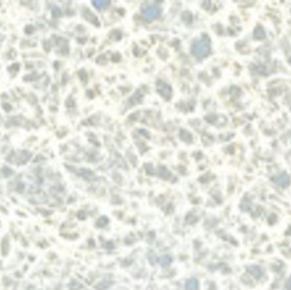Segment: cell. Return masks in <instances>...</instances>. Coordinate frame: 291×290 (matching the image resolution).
I'll return each mask as SVG.
<instances>
[{
	"label": "cell",
	"mask_w": 291,
	"mask_h": 290,
	"mask_svg": "<svg viewBox=\"0 0 291 290\" xmlns=\"http://www.w3.org/2000/svg\"><path fill=\"white\" fill-rule=\"evenodd\" d=\"M210 51L209 42L205 39H197L194 41L192 46V53L195 57L198 59H202L209 54Z\"/></svg>",
	"instance_id": "6da1fadb"
},
{
	"label": "cell",
	"mask_w": 291,
	"mask_h": 290,
	"mask_svg": "<svg viewBox=\"0 0 291 290\" xmlns=\"http://www.w3.org/2000/svg\"><path fill=\"white\" fill-rule=\"evenodd\" d=\"M158 262L161 266L166 267V266H169L171 264L172 258L169 255H162L158 259Z\"/></svg>",
	"instance_id": "277c9868"
},
{
	"label": "cell",
	"mask_w": 291,
	"mask_h": 290,
	"mask_svg": "<svg viewBox=\"0 0 291 290\" xmlns=\"http://www.w3.org/2000/svg\"><path fill=\"white\" fill-rule=\"evenodd\" d=\"M92 3L94 4V6L97 9H102L107 7L109 4V1H104V0H96V1H93Z\"/></svg>",
	"instance_id": "8992f818"
},
{
	"label": "cell",
	"mask_w": 291,
	"mask_h": 290,
	"mask_svg": "<svg viewBox=\"0 0 291 290\" xmlns=\"http://www.w3.org/2000/svg\"><path fill=\"white\" fill-rule=\"evenodd\" d=\"M277 183L279 186H286L289 184V177L286 174H281L277 178Z\"/></svg>",
	"instance_id": "5b68a950"
},
{
	"label": "cell",
	"mask_w": 291,
	"mask_h": 290,
	"mask_svg": "<svg viewBox=\"0 0 291 290\" xmlns=\"http://www.w3.org/2000/svg\"><path fill=\"white\" fill-rule=\"evenodd\" d=\"M199 283L196 278H190L186 282L185 288L186 290H198Z\"/></svg>",
	"instance_id": "3957f363"
},
{
	"label": "cell",
	"mask_w": 291,
	"mask_h": 290,
	"mask_svg": "<svg viewBox=\"0 0 291 290\" xmlns=\"http://www.w3.org/2000/svg\"><path fill=\"white\" fill-rule=\"evenodd\" d=\"M108 223V219L107 217H101L98 220L97 222V226L99 227H104L105 226H107Z\"/></svg>",
	"instance_id": "ba28073f"
},
{
	"label": "cell",
	"mask_w": 291,
	"mask_h": 290,
	"mask_svg": "<svg viewBox=\"0 0 291 290\" xmlns=\"http://www.w3.org/2000/svg\"><path fill=\"white\" fill-rule=\"evenodd\" d=\"M249 271H250V273H251L252 275H254L255 278L260 277V273H261L260 268H258V267H256V266H252V267H250V268L249 269Z\"/></svg>",
	"instance_id": "52a82bcc"
},
{
	"label": "cell",
	"mask_w": 291,
	"mask_h": 290,
	"mask_svg": "<svg viewBox=\"0 0 291 290\" xmlns=\"http://www.w3.org/2000/svg\"><path fill=\"white\" fill-rule=\"evenodd\" d=\"M142 15L146 20L152 21L159 16L160 10L156 6H146L142 10Z\"/></svg>",
	"instance_id": "7a4b0ae2"
}]
</instances>
